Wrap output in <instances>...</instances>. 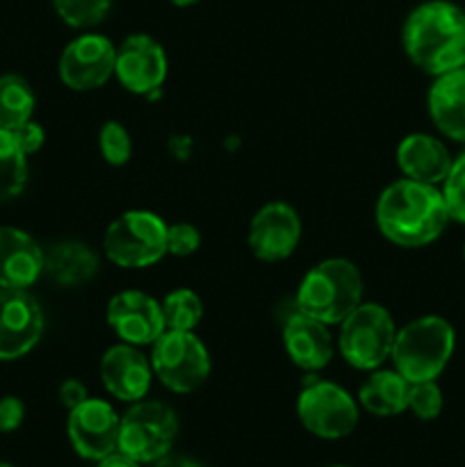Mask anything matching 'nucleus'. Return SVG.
I'll return each mask as SVG.
<instances>
[{
    "label": "nucleus",
    "instance_id": "nucleus-3",
    "mask_svg": "<svg viewBox=\"0 0 465 467\" xmlns=\"http://www.w3.org/2000/svg\"><path fill=\"white\" fill-rule=\"evenodd\" d=\"M363 304V278L356 265L328 258L315 265L301 281L294 308L324 324H340Z\"/></svg>",
    "mask_w": 465,
    "mask_h": 467
},
{
    "label": "nucleus",
    "instance_id": "nucleus-11",
    "mask_svg": "<svg viewBox=\"0 0 465 467\" xmlns=\"http://www.w3.org/2000/svg\"><path fill=\"white\" fill-rule=\"evenodd\" d=\"M119 424L121 418L108 401L89 397L80 406L68 410V441L78 456L87 461H100L117 451Z\"/></svg>",
    "mask_w": 465,
    "mask_h": 467
},
{
    "label": "nucleus",
    "instance_id": "nucleus-24",
    "mask_svg": "<svg viewBox=\"0 0 465 467\" xmlns=\"http://www.w3.org/2000/svg\"><path fill=\"white\" fill-rule=\"evenodd\" d=\"M27 155L14 140L12 130L0 128V203L16 199L27 182Z\"/></svg>",
    "mask_w": 465,
    "mask_h": 467
},
{
    "label": "nucleus",
    "instance_id": "nucleus-35",
    "mask_svg": "<svg viewBox=\"0 0 465 467\" xmlns=\"http://www.w3.org/2000/svg\"><path fill=\"white\" fill-rule=\"evenodd\" d=\"M150 465H153V467H201L199 463H194L191 459H187V456H173V454L162 456V459L153 461Z\"/></svg>",
    "mask_w": 465,
    "mask_h": 467
},
{
    "label": "nucleus",
    "instance_id": "nucleus-29",
    "mask_svg": "<svg viewBox=\"0 0 465 467\" xmlns=\"http://www.w3.org/2000/svg\"><path fill=\"white\" fill-rule=\"evenodd\" d=\"M408 410L419 420H436L442 410V390L436 381L410 383Z\"/></svg>",
    "mask_w": 465,
    "mask_h": 467
},
{
    "label": "nucleus",
    "instance_id": "nucleus-31",
    "mask_svg": "<svg viewBox=\"0 0 465 467\" xmlns=\"http://www.w3.org/2000/svg\"><path fill=\"white\" fill-rule=\"evenodd\" d=\"M12 135H14V140H16V144L21 146V150L26 155L36 153V150L44 146V140H46L44 128H41L39 123L32 121V119H30V121L23 123V126L14 128Z\"/></svg>",
    "mask_w": 465,
    "mask_h": 467
},
{
    "label": "nucleus",
    "instance_id": "nucleus-23",
    "mask_svg": "<svg viewBox=\"0 0 465 467\" xmlns=\"http://www.w3.org/2000/svg\"><path fill=\"white\" fill-rule=\"evenodd\" d=\"M35 112V91L21 76H0V128L14 130L30 121Z\"/></svg>",
    "mask_w": 465,
    "mask_h": 467
},
{
    "label": "nucleus",
    "instance_id": "nucleus-4",
    "mask_svg": "<svg viewBox=\"0 0 465 467\" xmlns=\"http://www.w3.org/2000/svg\"><path fill=\"white\" fill-rule=\"evenodd\" d=\"M456 333L447 319L427 315L397 331L392 363L408 383L436 381L454 354Z\"/></svg>",
    "mask_w": 465,
    "mask_h": 467
},
{
    "label": "nucleus",
    "instance_id": "nucleus-1",
    "mask_svg": "<svg viewBox=\"0 0 465 467\" xmlns=\"http://www.w3.org/2000/svg\"><path fill=\"white\" fill-rule=\"evenodd\" d=\"M404 50L429 76L465 67V12L450 0H427L406 16Z\"/></svg>",
    "mask_w": 465,
    "mask_h": 467
},
{
    "label": "nucleus",
    "instance_id": "nucleus-22",
    "mask_svg": "<svg viewBox=\"0 0 465 467\" xmlns=\"http://www.w3.org/2000/svg\"><path fill=\"white\" fill-rule=\"evenodd\" d=\"M408 390L410 383L397 369L395 372L381 369L363 383L358 397L367 413L378 415V418H392V415L408 410Z\"/></svg>",
    "mask_w": 465,
    "mask_h": 467
},
{
    "label": "nucleus",
    "instance_id": "nucleus-16",
    "mask_svg": "<svg viewBox=\"0 0 465 467\" xmlns=\"http://www.w3.org/2000/svg\"><path fill=\"white\" fill-rule=\"evenodd\" d=\"M100 379L105 390L119 401H141L150 388L153 368L135 345H114L100 360Z\"/></svg>",
    "mask_w": 465,
    "mask_h": 467
},
{
    "label": "nucleus",
    "instance_id": "nucleus-36",
    "mask_svg": "<svg viewBox=\"0 0 465 467\" xmlns=\"http://www.w3.org/2000/svg\"><path fill=\"white\" fill-rule=\"evenodd\" d=\"M171 3L176 5V7H190V5H196L199 0H171Z\"/></svg>",
    "mask_w": 465,
    "mask_h": 467
},
{
    "label": "nucleus",
    "instance_id": "nucleus-39",
    "mask_svg": "<svg viewBox=\"0 0 465 467\" xmlns=\"http://www.w3.org/2000/svg\"><path fill=\"white\" fill-rule=\"evenodd\" d=\"M336 467H346V465H336Z\"/></svg>",
    "mask_w": 465,
    "mask_h": 467
},
{
    "label": "nucleus",
    "instance_id": "nucleus-9",
    "mask_svg": "<svg viewBox=\"0 0 465 467\" xmlns=\"http://www.w3.org/2000/svg\"><path fill=\"white\" fill-rule=\"evenodd\" d=\"M296 415L305 431L326 441L349 436L358 424V406L354 397L337 383L317 377L304 381V390L296 400Z\"/></svg>",
    "mask_w": 465,
    "mask_h": 467
},
{
    "label": "nucleus",
    "instance_id": "nucleus-8",
    "mask_svg": "<svg viewBox=\"0 0 465 467\" xmlns=\"http://www.w3.org/2000/svg\"><path fill=\"white\" fill-rule=\"evenodd\" d=\"M150 368L171 392H194L210 374V356L191 331H164L153 342Z\"/></svg>",
    "mask_w": 465,
    "mask_h": 467
},
{
    "label": "nucleus",
    "instance_id": "nucleus-7",
    "mask_svg": "<svg viewBox=\"0 0 465 467\" xmlns=\"http://www.w3.org/2000/svg\"><path fill=\"white\" fill-rule=\"evenodd\" d=\"M340 324V351L351 368L372 372L390 358L397 328L383 306L360 304Z\"/></svg>",
    "mask_w": 465,
    "mask_h": 467
},
{
    "label": "nucleus",
    "instance_id": "nucleus-37",
    "mask_svg": "<svg viewBox=\"0 0 465 467\" xmlns=\"http://www.w3.org/2000/svg\"><path fill=\"white\" fill-rule=\"evenodd\" d=\"M0 467H14V465H9V463H0Z\"/></svg>",
    "mask_w": 465,
    "mask_h": 467
},
{
    "label": "nucleus",
    "instance_id": "nucleus-34",
    "mask_svg": "<svg viewBox=\"0 0 465 467\" xmlns=\"http://www.w3.org/2000/svg\"><path fill=\"white\" fill-rule=\"evenodd\" d=\"M96 467H140V463H137V461H132L130 456L121 454V451H114V454L100 459Z\"/></svg>",
    "mask_w": 465,
    "mask_h": 467
},
{
    "label": "nucleus",
    "instance_id": "nucleus-38",
    "mask_svg": "<svg viewBox=\"0 0 465 467\" xmlns=\"http://www.w3.org/2000/svg\"><path fill=\"white\" fill-rule=\"evenodd\" d=\"M463 258H465V244H463Z\"/></svg>",
    "mask_w": 465,
    "mask_h": 467
},
{
    "label": "nucleus",
    "instance_id": "nucleus-19",
    "mask_svg": "<svg viewBox=\"0 0 465 467\" xmlns=\"http://www.w3.org/2000/svg\"><path fill=\"white\" fill-rule=\"evenodd\" d=\"M451 155L440 140L424 132H415L401 140L397 149V164L410 181L440 185L451 169Z\"/></svg>",
    "mask_w": 465,
    "mask_h": 467
},
{
    "label": "nucleus",
    "instance_id": "nucleus-5",
    "mask_svg": "<svg viewBox=\"0 0 465 467\" xmlns=\"http://www.w3.org/2000/svg\"><path fill=\"white\" fill-rule=\"evenodd\" d=\"M167 223L149 210H128L105 231V255L119 267H150L167 255Z\"/></svg>",
    "mask_w": 465,
    "mask_h": 467
},
{
    "label": "nucleus",
    "instance_id": "nucleus-28",
    "mask_svg": "<svg viewBox=\"0 0 465 467\" xmlns=\"http://www.w3.org/2000/svg\"><path fill=\"white\" fill-rule=\"evenodd\" d=\"M442 196H445L450 217L465 223V150L451 162L450 173L442 182Z\"/></svg>",
    "mask_w": 465,
    "mask_h": 467
},
{
    "label": "nucleus",
    "instance_id": "nucleus-33",
    "mask_svg": "<svg viewBox=\"0 0 465 467\" xmlns=\"http://www.w3.org/2000/svg\"><path fill=\"white\" fill-rule=\"evenodd\" d=\"M87 400H89V395H87L85 383L78 381V379H67V381L59 386V401H62L64 409L73 410L76 406H80L82 401Z\"/></svg>",
    "mask_w": 465,
    "mask_h": 467
},
{
    "label": "nucleus",
    "instance_id": "nucleus-20",
    "mask_svg": "<svg viewBox=\"0 0 465 467\" xmlns=\"http://www.w3.org/2000/svg\"><path fill=\"white\" fill-rule=\"evenodd\" d=\"M429 114L442 135L465 144V67L436 78L429 89Z\"/></svg>",
    "mask_w": 465,
    "mask_h": 467
},
{
    "label": "nucleus",
    "instance_id": "nucleus-18",
    "mask_svg": "<svg viewBox=\"0 0 465 467\" xmlns=\"http://www.w3.org/2000/svg\"><path fill=\"white\" fill-rule=\"evenodd\" d=\"M46 251L26 231L0 226V287L27 290L44 274Z\"/></svg>",
    "mask_w": 465,
    "mask_h": 467
},
{
    "label": "nucleus",
    "instance_id": "nucleus-2",
    "mask_svg": "<svg viewBox=\"0 0 465 467\" xmlns=\"http://www.w3.org/2000/svg\"><path fill=\"white\" fill-rule=\"evenodd\" d=\"M442 190L427 182L397 181L381 192L377 223L383 235L399 246H427L442 235L450 223Z\"/></svg>",
    "mask_w": 465,
    "mask_h": 467
},
{
    "label": "nucleus",
    "instance_id": "nucleus-25",
    "mask_svg": "<svg viewBox=\"0 0 465 467\" xmlns=\"http://www.w3.org/2000/svg\"><path fill=\"white\" fill-rule=\"evenodd\" d=\"M164 327L169 331H194L203 319V301L191 290H173L164 296L162 304Z\"/></svg>",
    "mask_w": 465,
    "mask_h": 467
},
{
    "label": "nucleus",
    "instance_id": "nucleus-26",
    "mask_svg": "<svg viewBox=\"0 0 465 467\" xmlns=\"http://www.w3.org/2000/svg\"><path fill=\"white\" fill-rule=\"evenodd\" d=\"M55 12L71 27H94L108 16L112 0H53Z\"/></svg>",
    "mask_w": 465,
    "mask_h": 467
},
{
    "label": "nucleus",
    "instance_id": "nucleus-17",
    "mask_svg": "<svg viewBox=\"0 0 465 467\" xmlns=\"http://www.w3.org/2000/svg\"><path fill=\"white\" fill-rule=\"evenodd\" d=\"M283 345L292 363L305 372L324 369L333 358V342L326 324L296 308L283 319Z\"/></svg>",
    "mask_w": 465,
    "mask_h": 467
},
{
    "label": "nucleus",
    "instance_id": "nucleus-30",
    "mask_svg": "<svg viewBox=\"0 0 465 467\" xmlns=\"http://www.w3.org/2000/svg\"><path fill=\"white\" fill-rule=\"evenodd\" d=\"M201 246V233L191 223H173L167 228V254L185 255L196 254Z\"/></svg>",
    "mask_w": 465,
    "mask_h": 467
},
{
    "label": "nucleus",
    "instance_id": "nucleus-21",
    "mask_svg": "<svg viewBox=\"0 0 465 467\" xmlns=\"http://www.w3.org/2000/svg\"><path fill=\"white\" fill-rule=\"evenodd\" d=\"M98 255L91 246L67 240L57 242L46 251L44 272L59 285L76 287L89 283L98 274Z\"/></svg>",
    "mask_w": 465,
    "mask_h": 467
},
{
    "label": "nucleus",
    "instance_id": "nucleus-12",
    "mask_svg": "<svg viewBox=\"0 0 465 467\" xmlns=\"http://www.w3.org/2000/svg\"><path fill=\"white\" fill-rule=\"evenodd\" d=\"M117 48L103 35H82L64 48L59 57V78L76 91L103 87L114 76Z\"/></svg>",
    "mask_w": 465,
    "mask_h": 467
},
{
    "label": "nucleus",
    "instance_id": "nucleus-6",
    "mask_svg": "<svg viewBox=\"0 0 465 467\" xmlns=\"http://www.w3.org/2000/svg\"><path fill=\"white\" fill-rule=\"evenodd\" d=\"M176 436V413L167 404L141 400L121 418L117 451L137 463H153L171 451Z\"/></svg>",
    "mask_w": 465,
    "mask_h": 467
},
{
    "label": "nucleus",
    "instance_id": "nucleus-15",
    "mask_svg": "<svg viewBox=\"0 0 465 467\" xmlns=\"http://www.w3.org/2000/svg\"><path fill=\"white\" fill-rule=\"evenodd\" d=\"M108 324L123 342L135 347L153 345L167 331L162 306L150 295L137 290L119 292L109 299Z\"/></svg>",
    "mask_w": 465,
    "mask_h": 467
},
{
    "label": "nucleus",
    "instance_id": "nucleus-32",
    "mask_svg": "<svg viewBox=\"0 0 465 467\" xmlns=\"http://www.w3.org/2000/svg\"><path fill=\"white\" fill-rule=\"evenodd\" d=\"M23 418H26V406L18 397H3L0 400V433L16 431Z\"/></svg>",
    "mask_w": 465,
    "mask_h": 467
},
{
    "label": "nucleus",
    "instance_id": "nucleus-13",
    "mask_svg": "<svg viewBox=\"0 0 465 467\" xmlns=\"http://www.w3.org/2000/svg\"><path fill=\"white\" fill-rule=\"evenodd\" d=\"M114 76L132 94L149 96L167 78V55L160 41L149 35H130L117 48Z\"/></svg>",
    "mask_w": 465,
    "mask_h": 467
},
{
    "label": "nucleus",
    "instance_id": "nucleus-27",
    "mask_svg": "<svg viewBox=\"0 0 465 467\" xmlns=\"http://www.w3.org/2000/svg\"><path fill=\"white\" fill-rule=\"evenodd\" d=\"M98 149L105 162L112 167H123L132 155L130 135L119 121H108L98 132Z\"/></svg>",
    "mask_w": 465,
    "mask_h": 467
},
{
    "label": "nucleus",
    "instance_id": "nucleus-10",
    "mask_svg": "<svg viewBox=\"0 0 465 467\" xmlns=\"http://www.w3.org/2000/svg\"><path fill=\"white\" fill-rule=\"evenodd\" d=\"M44 313L27 290L0 287V360H16L36 347Z\"/></svg>",
    "mask_w": 465,
    "mask_h": 467
},
{
    "label": "nucleus",
    "instance_id": "nucleus-14",
    "mask_svg": "<svg viewBox=\"0 0 465 467\" xmlns=\"http://www.w3.org/2000/svg\"><path fill=\"white\" fill-rule=\"evenodd\" d=\"M301 240V219L292 205L267 203L255 213L249 226V246L264 263H278L294 254Z\"/></svg>",
    "mask_w": 465,
    "mask_h": 467
}]
</instances>
